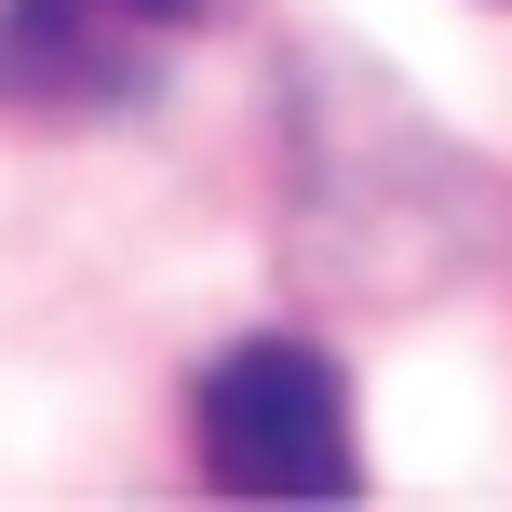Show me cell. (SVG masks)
<instances>
[{
    "label": "cell",
    "instance_id": "1",
    "mask_svg": "<svg viewBox=\"0 0 512 512\" xmlns=\"http://www.w3.org/2000/svg\"><path fill=\"white\" fill-rule=\"evenodd\" d=\"M189 432H203V472L230 499H351L364 486L351 378H337L310 337H243V351H216L203 391H189Z\"/></svg>",
    "mask_w": 512,
    "mask_h": 512
},
{
    "label": "cell",
    "instance_id": "2",
    "mask_svg": "<svg viewBox=\"0 0 512 512\" xmlns=\"http://www.w3.org/2000/svg\"><path fill=\"white\" fill-rule=\"evenodd\" d=\"M149 0H0V108L27 122H95L149 95Z\"/></svg>",
    "mask_w": 512,
    "mask_h": 512
}]
</instances>
